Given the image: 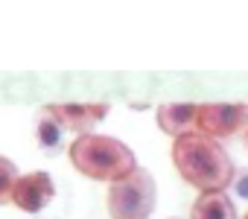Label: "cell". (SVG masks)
Segmentation results:
<instances>
[{
  "instance_id": "cell-1",
  "label": "cell",
  "mask_w": 248,
  "mask_h": 219,
  "mask_svg": "<svg viewBox=\"0 0 248 219\" xmlns=\"http://www.w3.org/2000/svg\"><path fill=\"white\" fill-rule=\"evenodd\" d=\"M172 164L178 175L199 193H225V187L236 178L233 161L225 146L202 132L184 135L172 143Z\"/></svg>"
},
{
  "instance_id": "cell-2",
  "label": "cell",
  "mask_w": 248,
  "mask_h": 219,
  "mask_svg": "<svg viewBox=\"0 0 248 219\" xmlns=\"http://www.w3.org/2000/svg\"><path fill=\"white\" fill-rule=\"evenodd\" d=\"M70 155V164L85 175V178H93V181H123L126 175H132L138 170V161H135V152L117 141V138H108V135H82L70 143L67 149Z\"/></svg>"
},
{
  "instance_id": "cell-3",
  "label": "cell",
  "mask_w": 248,
  "mask_h": 219,
  "mask_svg": "<svg viewBox=\"0 0 248 219\" xmlns=\"http://www.w3.org/2000/svg\"><path fill=\"white\" fill-rule=\"evenodd\" d=\"M155 178L149 170L138 167L132 175H126L123 181H114L108 187V216L111 219H149L155 210Z\"/></svg>"
},
{
  "instance_id": "cell-4",
  "label": "cell",
  "mask_w": 248,
  "mask_h": 219,
  "mask_svg": "<svg viewBox=\"0 0 248 219\" xmlns=\"http://www.w3.org/2000/svg\"><path fill=\"white\" fill-rule=\"evenodd\" d=\"M248 129V102H202L196 132L222 141Z\"/></svg>"
},
{
  "instance_id": "cell-5",
  "label": "cell",
  "mask_w": 248,
  "mask_h": 219,
  "mask_svg": "<svg viewBox=\"0 0 248 219\" xmlns=\"http://www.w3.org/2000/svg\"><path fill=\"white\" fill-rule=\"evenodd\" d=\"M44 111L62 123V129L82 135H91V129L108 114V102H50Z\"/></svg>"
},
{
  "instance_id": "cell-6",
  "label": "cell",
  "mask_w": 248,
  "mask_h": 219,
  "mask_svg": "<svg viewBox=\"0 0 248 219\" xmlns=\"http://www.w3.org/2000/svg\"><path fill=\"white\" fill-rule=\"evenodd\" d=\"M56 196V187H53V178L47 172H27L18 178L15 190H12V204L21 207L24 213H38L44 210Z\"/></svg>"
},
{
  "instance_id": "cell-7",
  "label": "cell",
  "mask_w": 248,
  "mask_h": 219,
  "mask_svg": "<svg viewBox=\"0 0 248 219\" xmlns=\"http://www.w3.org/2000/svg\"><path fill=\"white\" fill-rule=\"evenodd\" d=\"M199 123V102H167L158 108V126L170 138H184L193 135Z\"/></svg>"
},
{
  "instance_id": "cell-8",
  "label": "cell",
  "mask_w": 248,
  "mask_h": 219,
  "mask_svg": "<svg viewBox=\"0 0 248 219\" xmlns=\"http://www.w3.org/2000/svg\"><path fill=\"white\" fill-rule=\"evenodd\" d=\"M190 219H236V207L225 193H202L193 204Z\"/></svg>"
},
{
  "instance_id": "cell-9",
  "label": "cell",
  "mask_w": 248,
  "mask_h": 219,
  "mask_svg": "<svg viewBox=\"0 0 248 219\" xmlns=\"http://www.w3.org/2000/svg\"><path fill=\"white\" fill-rule=\"evenodd\" d=\"M62 123L56 117H50L44 108H41V114H38V123H35V138H38V146L44 149V155H59L62 149Z\"/></svg>"
},
{
  "instance_id": "cell-10",
  "label": "cell",
  "mask_w": 248,
  "mask_h": 219,
  "mask_svg": "<svg viewBox=\"0 0 248 219\" xmlns=\"http://www.w3.org/2000/svg\"><path fill=\"white\" fill-rule=\"evenodd\" d=\"M18 178H21V175H18L15 161H9V158L0 155V207H3V204H12V190H15Z\"/></svg>"
},
{
  "instance_id": "cell-11",
  "label": "cell",
  "mask_w": 248,
  "mask_h": 219,
  "mask_svg": "<svg viewBox=\"0 0 248 219\" xmlns=\"http://www.w3.org/2000/svg\"><path fill=\"white\" fill-rule=\"evenodd\" d=\"M233 184H236V196L248 199V170H245V172H239V175L233 178Z\"/></svg>"
},
{
  "instance_id": "cell-12",
  "label": "cell",
  "mask_w": 248,
  "mask_h": 219,
  "mask_svg": "<svg viewBox=\"0 0 248 219\" xmlns=\"http://www.w3.org/2000/svg\"><path fill=\"white\" fill-rule=\"evenodd\" d=\"M242 143H245V149H248V129L242 132Z\"/></svg>"
},
{
  "instance_id": "cell-13",
  "label": "cell",
  "mask_w": 248,
  "mask_h": 219,
  "mask_svg": "<svg viewBox=\"0 0 248 219\" xmlns=\"http://www.w3.org/2000/svg\"><path fill=\"white\" fill-rule=\"evenodd\" d=\"M245 219H248V213H245Z\"/></svg>"
}]
</instances>
